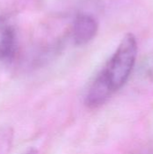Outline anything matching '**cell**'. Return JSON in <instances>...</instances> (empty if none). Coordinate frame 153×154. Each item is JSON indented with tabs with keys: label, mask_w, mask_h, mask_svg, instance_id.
I'll return each instance as SVG.
<instances>
[{
	"label": "cell",
	"mask_w": 153,
	"mask_h": 154,
	"mask_svg": "<svg viewBox=\"0 0 153 154\" xmlns=\"http://www.w3.org/2000/svg\"><path fill=\"white\" fill-rule=\"evenodd\" d=\"M138 46L133 33L125 34L115 53L88 87L85 103L91 108L105 104L129 79L135 65Z\"/></svg>",
	"instance_id": "obj_1"
},
{
	"label": "cell",
	"mask_w": 153,
	"mask_h": 154,
	"mask_svg": "<svg viewBox=\"0 0 153 154\" xmlns=\"http://www.w3.org/2000/svg\"><path fill=\"white\" fill-rule=\"evenodd\" d=\"M97 31V21L92 15L79 14L76 16L72 24V41L78 46L87 44L95 38Z\"/></svg>",
	"instance_id": "obj_2"
},
{
	"label": "cell",
	"mask_w": 153,
	"mask_h": 154,
	"mask_svg": "<svg viewBox=\"0 0 153 154\" xmlns=\"http://www.w3.org/2000/svg\"><path fill=\"white\" fill-rule=\"evenodd\" d=\"M17 51L16 32L11 22L0 15V60H11Z\"/></svg>",
	"instance_id": "obj_3"
},
{
	"label": "cell",
	"mask_w": 153,
	"mask_h": 154,
	"mask_svg": "<svg viewBox=\"0 0 153 154\" xmlns=\"http://www.w3.org/2000/svg\"><path fill=\"white\" fill-rule=\"evenodd\" d=\"M14 141V131L8 126H0V154H7Z\"/></svg>",
	"instance_id": "obj_4"
},
{
	"label": "cell",
	"mask_w": 153,
	"mask_h": 154,
	"mask_svg": "<svg viewBox=\"0 0 153 154\" xmlns=\"http://www.w3.org/2000/svg\"><path fill=\"white\" fill-rule=\"evenodd\" d=\"M132 154H153V151L150 150V149H143V150L138 151V152Z\"/></svg>",
	"instance_id": "obj_5"
},
{
	"label": "cell",
	"mask_w": 153,
	"mask_h": 154,
	"mask_svg": "<svg viewBox=\"0 0 153 154\" xmlns=\"http://www.w3.org/2000/svg\"><path fill=\"white\" fill-rule=\"evenodd\" d=\"M24 154H38V151L34 148H32V149L28 150Z\"/></svg>",
	"instance_id": "obj_6"
}]
</instances>
